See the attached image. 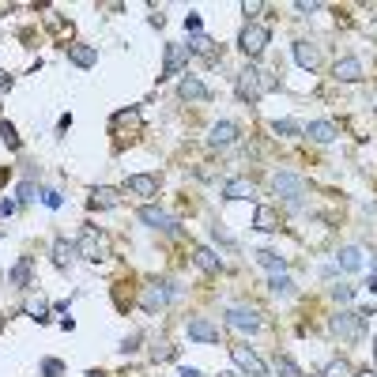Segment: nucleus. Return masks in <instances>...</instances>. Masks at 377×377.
<instances>
[{
    "label": "nucleus",
    "mask_w": 377,
    "mask_h": 377,
    "mask_svg": "<svg viewBox=\"0 0 377 377\" xmlns=\"http://www.w3.org/2000/svg\"><path fill=\"white\" fill-rule=\"evenodd\" d=\"M275 87H280V83H275L272 76H264L261 68H253V64H246V68L234 76V91H238L241 102H249V106L257 102L264 91H275Z\"/></svg>",
    "instance_id": "1"
},
{
    "label": "nucleus",
    "mask_w": 377,
    "mask_h": 377,
    "mask_svg": "<svg viewBox=\"0 0 377 377\" xmlns=\"http://www.w3.org/2000/svg\"><path fill=\"white\" fill-rule=\"evenodd\" d=\"M177 298V287L174 283H148L140 291V306L148 309V313H159V309H166Z\"/></svg>",
    "instance_id": "2"
},
{
    "label": "nucleus",
    "mask_w": 377,
    "mask_h": 377,
    "mask_svg": "<svg viewBox=\"0 0 377 377\" xmlns=\"http://www.w3.org/2000/svg\"><path fill=\"white\" fill-rule=\"evenodd\" d=\"M76 249L83 253L87 261H106L109 257V238L102 234V230H95V227H83V234H80V241H76Z\"/></svg>",
    "instance_id": "3"
},
{
    "label": "nucleus",
    "mask_w": 377,
    "mask_h": 377,
    "mask_svg": "<svg viewBox=\"0 0 377 377\" xmlns=\"http://www.w3.org/2000/svg\"><path fill=\"white\" fill-rule=\"evenodd\" d=\"M362 328H366V317L362 313H351V309H340L336 317H332V336H340V340H362Z\"/></svg>",
    "instance_id": "4"
},
{
    "label": "nucleus",
    "mask_w": 377,
    "mask_h": 377,
    "mask_svg": "<svg viewBox=\"0 0 377 377\" xmlns=\"http://www.w3.org/2000/svg\"><path fill=\"white\" fill-rule=\"evenodd\" d=\"M230 359H234V366L241 373H249V377H264V373H268L264 359L253 347H246V343H234V347H230Z\"/></svg>",
    "instance_id": "5"
},
{
    "label": "nucleus",
    "mask_w": 377,
    "mask_h": 377,
    "mask_svg": "<svg viewBox=\"0 0 377 377\" xmlns=\"http://www.w3.org/2000/svg\"><path fill=\"white\" fill-rule=\"evenodd\" d=\"M272 193L283 196V201H298V196H306V177H298L291 170L272 174Z\"/></svg>",
    "instance_id": "6"
},
{
    "label": "nucleus",
    "mask_w": 377,
    "mask_h": 377,
    "mask_svg": "<svg viewBox=\"0 0 377 377\" xmlns=\"http://www.w3.org/2000/svg\"><path fill=\"white\" fill-rule=\"evenodd\" d=\"M268 42H272L268 27H261V23H249L246 30H241L238 46H241V53H246V57H261V53H264V46H268Z\"/></svg>",
    "instance_id": "7"
},
{
    "label": "nucleus",
    "mask_w": 377,
    "mask_h": 377,
    "mask_svg": "<svg viewBox=\"0 0 377 377\" xmlns=\"http://www.w3.org/2000/svg\"><path fill=\"white\" fill-rule=\"evenodd\" d=\"M227 328H234V332H261V313L253 306H230L227 309Z\"/></svg>",
    "instance_id": "8"
},
{
    "label": "nucleus",
    "mask_w": 377,
    "mask_h": 377,
    "mask_svg": "<svg viewBox=\"0 0 377 377\" xmlns=\"http://www.w3.org/2000/svg\"><path fill=\"white\" fill-rule=\"evenodd\" d=\"M140 223H148L151 230H162V234H177V219L166 208H155V204L140 208Z\"/></svg>",
    "instance_id": "9"
},
{
    "label": "nucleus",
    "mask_w": 377,
    "mask_h": 377,
    "mask_svg": "<svg viewBox=\"0 0 377 377\" xmlns=\"http://www.w3.org/2000/svg\"><path fill=\"white\" fill-rule=\"evenodd\" d=\"M188 57H193V53H188V46H177V42H170V46H166V61H162V76H159V80L181 76V68L188 64Z\"/></svg>",
    "instance_id": "10"
},
{
    "label": "nucleus",
    "mask_w": 377,
    "mask_h": 377,
    "mask_svg": "<svg viewBox=\"0 0 377 377\" xmlns=\"http://www.w3.org/2000/svg\"><path fill=\"white\" fill-rule=\"evenodd\" d=\"M185 332H188V340H201V343H219V328H215L208 317H188V321H185Z\"/></svg>",
    "instance_id": "11"
},
{
    "label": "nucleus",
    "mask_w": 377,
    "mask_h": 377,
    "mask_svg": "<svg viewBox=\"0 0 377 377\" xmlns=\"http://www.w3.org/2000/svg\"><path fill=\"white\" fill-rule=\"evenodd\" d=\"M125 193L151 201V196H159V177H151V174H132L128 181H125Z\"/></svg>",
    "instance_id": "12"
},
{
    "label": "nucleus",
    "mask_w": 377,
    "mask_h": 377,
    "mask_svg": "<svg viewBox=\"0 0 377 377\" xmlns=\"http://www.w3.org/2000/svg\"><path fill=\"white\" fill-rule=\"evenodd\" d=\"M177 95H181L185 102H212V91H208L196 76H185V80L177 83Z\"/></svg>",
    "instance_id": "13"
},
{
    "label": "nucleus",
    "mask_w": 377,
    "mask_h": 377,
    "mask_svg": "<svg viewBox=\"0 0 377 377\" xmlns=\"http://www.w3.org/2000/svg\"><path fill=\"white\" fill-rule=\"evenodd\" d=\"M332 76H336L340 83L362 80V61H359V57H340V61H336V68H332Z\"/></svg>",
    "instance_id": "14"
},
{
    "label": "nucleus",
    "mask_w": 377,
    "mask_h": 377,
    "mask_svg": "<svg viewBox=\"0 0 377 377\" xmlns=\"http://www.w3.org/2000/svg\"><path fill=\"white\" fill-rule=\"evenodd\" d=\"M294 61L302 64L306 72H313L321 64V46H313V42H294Z\"/></svg>",
    "instance_id": "15"
},
{
    "label": "nucleus",
    "mask_w": 377,
    "mask_h": 377,
    "mask_svg": "<svg viewBox=\"0 0 377 377\" xmlns=\"http://www.w3.org/2000/svg\"><path fill=\"white\" fill-rule=\"evenodd\" d=\"M30 268H35V261H30V257H19V261L12 264V272H8V283H12L16 291H27V287H30Z\"/></svg>",
    "instance_id": "16"
},
{
    "label": "nucleus",
    "mask_w": 377,
    "mask_h": 377,
    "mask_svg": "<svg viewBox=\"0 0 377 377\" xmlns=\"http://www.w3.org/2000/svg\"><path fill=\"white\" fill-rule=\"evenodd\" d=\"M212 148H230V143L238 140V125L234 121H219V125H212Z\"/></svg>",
    "instance_id": "17"
},
{
    "label": "nucleus",
    "mask_w": 377,
    "mask_h": 377,
    "mask_svg": "<svg viewBox=\"0 0 377 377\" xmlns=\"http://www.w3.org/2000/svg\"><path fill=\"white\" fill-rule=\"evenodd\" d=\"M68 61L76 64V68H95V64H98V49L76 42V46H68Z\"/></svg>",
    "instance_id": "18"
},
{
    "label": "nucleus",
    "mask_w": 377,
    "mask_h": 377,
    "mask_svg": "<svg viewBox=\"0 0 377 377\" xmlns=\"http://www.w3.org/2000/svg\"><path fill=\"white\" fill-rule=\"evenodd\" d=\"M49 253H53V264H57V268H68V264L76 261V253H80V249H76V241H68V238H57Z\"/></svg>",
    "instance_id": "19"
},
{
    "label": "nucleus",
    "mask_w": 377,
    "mask_h": 377,
    "mask_svg": "<svg viewBox=\"0 0 377 377\" xmlns=\"http://www.w3.org/2000/svg\"><path fill=\"white\" fill-rule=\"evenodd\" d=\"M223 196H227V201H249V196H253V181H249V177H230V181L223 185Z\"/></svg>",
    "instance_id": "20"
},
{
    "label": "nucleus",
    "mask_w": 377,
    "mask_h": 377,
    "mask_svg": "<svg viewBox=\"0 0 377 377\" xmlns=\"http://www.w3.org/2000/svg\"><path fill=\"white\" fill-rule=\"evenodd\" d=\"M121 204V193L109 185H95L91 188V208H117Z\"/></svg>",
    "instance_id": "21"
},
{
    "label": "nucleus",
    "mask_w": 377,
    "mask_h": 377,
    "mask_svg": "<svg viewBox=\"0 0 377 377\" xmlns=\"http://www.w3.org/2000/svg\"><path fill=\"white\" fill-rule=\"evenodd\" d=\"M253 227H257V230H264V234H272V230H280V215H275V208L261 204V208H257V215H253Z\"/></svg>",
    "instance_id": "22"
},
{
    "label": "nucleus",
    "mask_w": 377,
    "mask_h": 377,
    "mask_svg": "<svg viewBox=\"0 0 377 377\" xmlns=\"http://www.w3.org/2000/svg\"><path fill=\"white\" fill-rule=\"evenodd\" d=\"M306 136L317 140V143H332V140L340 136V132H336V125H332V121H313V125H306Z\"/></svg>",
    "instance_id": "23"
},
{
    "label": "nucleus",
    "mask_w": 377,
    "mask_h": 377,
    "mask_svg": "<svg viewBox=\"0 0 377 377\" xmlns=\"http://www.w3.org/2000/svg\"><path fill=\"white\" fill-rule=\"evenodd\" d=\"M336 261H340V268H343V272H359L362 264H366V261H362V249H359V246H343Z\"/></svg>",
    "instance_id": "24"
},
{
    "label": "nucleus",
    "mask_w": 377,
    "mask_h": 377,
    "mask_svg": "<svg viewBox=\"0 0 377 377\" xmlns=\"http://www.w3.org/2000/svg\"><path fill=\"white\" fill-rule=\"evenodd\" d=\"M188 53H196V57H204V61H215V42L208 35H193L188 38Z\"/></svg>",
    "instance_id": "25"
},
{
    "label": "nucleus",
    "mask_w": 377,
    "mask_h": 377,
    "mask_svg": "<svg viewBox=\"0 0 377 377\" xmlns=\"http://www.w3.org/2000/svg\"><path fill=\"white\" fill-rule=\"evenodd\" d=\"M193 261H196V268H201V272H219V268H223V261H219V257H215V253L208 249V246L193 249Z\"/></svg>",
    "instance_id": "26"
},
{
    "label": "nucleus",
    "mask_w": 377,
    "mask_h": 377,
    "mask_svg": "<svg viewBox=\"0 0 377 377\" xmlns=\"http://www.w3.org/2000/svg\"><path fill=\"white\" fill-rule=\"evenodd\" d=\"M257 261H261L272 275H283V272H287V261L280 257V253H272V249H261V253H257Z\"/></svg>",
    "instance_id": "27"
},
{
    "label": "nucleus",
    "mask_w": 377,
    "mask_h": 377,
    "mask_svg": "<svg viewBox=\"0 0 377 377\" xmlns=\"http://www.w3.org/2000/svg\"><path fill=\"white\" fill-rule=\"evenodd\" d=\"M272 132H275V136H306V125H298V121L283 117V121H272Z\"/></svg>",
    "instance_id": "28"
},
{
    "label": "nucleus",
    "mask_w": 377,
    "mask_h": 377,
    "mask_svg": "<svg viewBox=\"0 0 377 377\" xmlns=\"http://www.w3.org/2000/svg\"><path fill=\"white\" fill-rule=\"evenodd\" d=\"M268 291H272V294H283V298H287V294L294 291V283L287 280V275H272V280H268Z\"/></svg>",
    "instance_id": "29"
},
{
    "label": "nucleus",
    "mask_w": 377,
    "mask_h": 377,
    "mask_svg": "<svg viewBox=\"0 0 377 377\" xmlns=\"http://www.w3.org/2000/svg\"><path fill=\"white\" fill-rule=\"evenodd\" d=\"M0 140H4L12 151H19V132H16V125H8V121H0Z\"/></svg>",
    "instance_id": "30"
},
{
    "label": "nucleus",
    "mask_w": 377,
    "mask_h": 377,
    "mask_svg": "<svg viewBox=\"0 0 377 377\" xmlns=\"http://www.w3.org/2000/svg\"><path fill=\"white\" fill-rule=\"evenodd\" d=\"M109 125H140V114L136 109H121V114H114V121H109Z\"/></svg>",
    "instance_id": "31"
},
{
    "label": "nucleus",
    "mask_w": 377,
    "mask_h": 377,
    "mask_svg": "<svg viewBox=\"0 0 377 377\" xmlns=\"http://www.w3.org/2000/svg\"><path fill=\"white\" fill-rule=\"evenodd\" d=\"M42 373H46V377H64V362L61 359H46V362H42Z\"/></svg>",
    "instance_id": "32"
},
{
    "label": "nucleus",
    "mask_w": 377,
    "mask_h": 377,
    "mask_svg": "<svg viewBox=\"0 0 377 377\" xmlns=\"http://www.w3.org/2000/svg\"><path fill=\"white\" fill-rule=\"evenodd\" d=\"M46 309H49V306L42 302V298H30V302H27V313L35 317V321H46Z\"/></svg>",
    "instance_id": "33"
},
{
    "label": "nucleus",
    "mask_w": 377,
    "mask_h": 377,
    "mask_svg": "<svg viewBox=\"0 0 377 377\" xmlns=\"http://www.w3.org/2000/svg\"><path fill=\"white\" fill-rule=\"evenodd\" d=\"M38 185L35 181H23V185H19V204H30V201H38Z\"/></svg>",
    "instance_id": "34"
},
{
    "label": "nucleus",
    "mask_w": 377,
    "mask_h": 377,
    "mask_svg": "<svg viewBox=\"0 0 377 377\" xmlns=\"http://www.w3.org/2000/svg\"><path fill=\"white\" fill-rule=\"evenodd\" d=\"M332 298H336V302H340V306H343V302H351V298H354V287H347V283L332 287Z\"/></svg>",
    "instance_id": "35"
},
{
    "label": "nucleus",
    "mask_w": 377,
    "mask_h": 377,
    "mask_svg": "<svg viewBox=\"0 0 377 377\" xmlns=\"http://www.w3.org/2000/svg\"><path fill=\"white\" fill-rule=\"evenodd\" d=\"M280 377H306V373L294 366V359H280Z\"/></svg>",
    "instance_id": "36"
},
{
    "label": "nucleus",
    "mask_w": 377,
    "mask_h": 377,
    "mask_svg": "<svg viewBox=\"0 0 377 377\" xmlns=\"http://www.w3.org/2000/svg\"><path fill=\"white\" fill-rule=\"evenodd\" d=\"M42 204L57 212V208H61V193H57V188H42Z\"/></svg>",
    "instance_id": "37"
},
{
    "label": "nucleus",
    "mask_w": 377,
    "mask_h": 377,
    "mask_svg": "<svg viewBox=\"0 0 377 377\" xmlns=\"http://www.w3.org/2000/svg\"><path fill=\"white\" fill-rule=\"evenodd\" d=\"M185 30H188V35H201V16H196V12L185 16Z\"/></svg>",
    "instance_id": "38"
},
{
    "label": "nucleus",
    "mask_w": 377,
    "mask_h": 377,
    "mask_svg": "<svg viewBox=\"0 0 377 377\" xmlns=\"http://www.w3.org/2000/svg\"><path fill=\"white\" fill-rule=\"evenodd\" d=\"M19 212V201H8V196H4V201H0V215H16Z\"/></svg>",
    "instance_id": "39"
},
{
    "label": "nucleus",
    "mask_w": 377,
    "mask_h": 377,
    "mask_svg": "<svg viewBox=\"0 0 377 377\" xmlns=\"http://www.w3.org/2000/svg\"><path fill=\"white\" fill-rule=\"evenodd\" d=\"M241 12H246V16H257V12H264V4H261V0H246V4H241Z\"/></svg>",
    "instance_id": "40"
},
{
    "label": "nucleus",
    "mask_w": 377,
    "mask_h": 377,
    "mask_svg": "<svg viewBox=\"0 0 377 377\" xmlns=\"http://www.w3.org/2000/svg\"><path fill=\"white\" fill-rule=\"evenodd\" d=\"M294 8H298V12H306V16H309V12H317V8H321V4H317V0H298V4H294Z\"/></svg>",
    "instance_id": "41"
},
{
    "label": "nucleus",
    "mask_w": 377,
    "mask_h": 377,
    "mask_svg": "<svg viewBox=\"0 0 377 377\" xmlns=\"http://www.w3.org/2000/svg\"><path fill=\"white\" fill-rule=\"evenodd\" d=\"M151 354H155V362H159V359H174V347H155Z\"/></svg>",
    "instance_id": "42"
},
{
    "label": "nucleus",
    "mask_w": 377,
    "mask_h": 377,
    "mask_svg": "<svg viewBox=\"0 0 377 377\" xmlns=\"http://www.w3.org/2000/svg\"><path fill=\"white\" fill-rule=\"evenodd\" d=\"M181 377H201V370H193V366H181Z\"/></svg>",
    "instance_id": "43"
},
{
    "label": "nucleus",
    "mask_w": 377,
    "mask_h": 377,
    "mask_svg": "<svg viewBox=\"0 0 377 377\" xmlns=\"http://www.w3.org/2000/svg\"><path fill=\"white\" fill-rule=\"evenodd\" d=\"M354 377H377V370H359V373H354Z\"/></svg>",
    "instance_id": "44"
},
{
    "label": "nucleus",
    "mask_w": 377,
    "mask_h": 377,
    "mask_svg": "<svg viewBox=\"0 0 377 377\" xmlns=\"http://www.w3.org/2000/svg\"><path fill=\"white\" fill-rule=\"evenodd\" d=\"M8 87H12V80H0V91H8Z\"/></svg>",
    "instance_id": "45"
},
{
    "label": "nucleus",
    "mask_w": 377,
    "mask_h": 377,
    "mask_svg": "<svg viewBox=\"0 0 377 377\" xmlns=\"http://www.w3.org/2000/svg\"><path fill=\"white\" fill-rule=\"evenodd\" d=\"M370 291H373V294H377V275H373V280H370Z\"/></svg>",
    "instance_id": "46"
},
{
    "label": "nucleus",
    "mask_w": 377,
    "mask_h": 377,
    "mask_svg": "<svg viewBox=\"0 0 377 377\" xmlns=\"http://www.w3.org/2000/svg\"><path fill=\"white\" fill-rule=\"evenodd\" d=\"M373 109H377V95H373Z\"/></svg>",
    "instance_id": "47"
},
{
    "label": "nucleus",
    "mask_w": 377,
    "mask_h": 377,
    "mask_svg": "<svg viewBox=\"0 0 377 377\" xmlns=\"http://www.w3.org/2000/svg\"><path fill=\"white\" fill-rule=\"evenodd\" d=\"M373 354H377V347H373Z\"/></svg>",
    "instance_id": "48"
}]
</instances>
